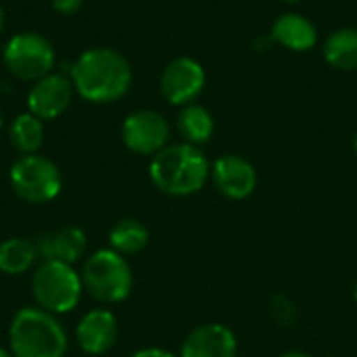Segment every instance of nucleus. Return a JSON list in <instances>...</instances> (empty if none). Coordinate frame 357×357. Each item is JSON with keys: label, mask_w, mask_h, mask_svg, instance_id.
Segmentation results:
<instances>
[{"label": "nucleus", "mask_w": 357, "mask_h": 357, "mask_svg": "<svg viewBox=\"0 0 357 357\" xmlns=\"http://www.w3.org/2000/svg\"><path fill=\"white\" fill-rule=\"evenodd\" d=\"M71 82L88 102H115L132 86V67L128 59L113 48H90L71 65Z\"/></svg>", "instance_id": "f257e3e1"}, {"label": "nucleus", "mask_w": 357, "mask_h": 357, "mask_svg": "<svg viewBox=\"0 0 357 357\" xmlns=\"http://www.w3.org/2000/svg\"><path fill=\"white\" fill-rule=\"evenodd\" d=\"M149 176L155 188L163 195L190 197L199 192L211 178V163L195 144H167L153 157Z\"/></svg>", "instance_id": "f03ea898"}, {"label": "nucleus", "mask_w": 357, "mask_h": 357, "mask_svg": "<svg viewBox=\"0 0 357 357\" xmlns=\"http://www.w3.org/2000/svg\"><path fill=\"white\" fill-rule=\"evenodd\" d=\"M8 345L13 357H65L69 341L52 314L40 307H21L10 320Z\"/></svg>", "instance_id": "7ed1b4c3"}, {"label": "nucleus", "mask_w": 357, "mask_h": 357, "mask_svg": "<svg viewBox=\"0 0 357 357\" xmlns=\"http://www.w3.org/2000/svg\"><path fill=\"white\" fill-rule=\"evenodd\" d=\"M79 276L84 291L105 305L126 301L134 287V274L128 259L113 249H98L86 257Z\"/></svg>", "instance_id": "20e7f679"}, {"label": "nucleus", "mask_w": 357, "mask_h": 357, "mask_svg": "<svg viewBox=\"0 0 357 357\" xmlns=\"http://www.w3.org/2000/svg\"><path fill=\"white\" fill-rule=\"evenodd\" d=\"M82 276L73 266L50 259L42 261L31 274V295L40 310L59 316L69 314L82 299Z\"/></svg>", "instance_id": "39448f33"}, {"label": "nucleus", "mask_w": 357, "mask_h": 357, "mask_svg": "<svg viewBox=\"0 0 357 357\" xmlns=\"http://www.w3.org/2000/svg\"><path fill=\"white\" fill-rule=\"evenodd\" d=\"M15 195L31 205H44L59 197L63 188V176L59 165L44 155H23L8 172Z\"/></svg>", "instance_id": "423d86ee"}, {"label": "nucleus", "mask_w": 357, "mask_h": 357, "mask_svg": "<svg viewBox=\"0 0 357 357\" xmlns=\"http://www.w3.org/2000/svg\"><path fill=\"white\" fill-rule=\"evenodd\" d=\"M2 63L17 79L38 82L50 73L54 65V48L42 33L21 31L6 42L2 50Z\"/></svg>", "instance_id": "0eeeda50"}, {"label": "nucleus", "mask_w": 357, "mask_h": 357, "mask_svg": "<svg viewBox=\"0 0 357 357\" xmlns=\"http://www.w3.org/2000/svg\"><path fill=\"white\" fill-rule=\"evenodd\" d=\"M123 144L136 155H157L167 146L169 123L167 119L151 109L134 111L126 117L121 126Z\"/></svg>", "instance_id": "6e6552de"}, {"label": "nucleus", "mask_w": 357, "mask_h": 357, "mask_svg": "<svg viewBox=\"0 0 357 357\" xmlns=\"http://www.w3.org/2000/svg\"><path fill=\"white\" fill-rule=\"evenodd\" d=\"M205 88V71L190 56L174 59L161 73V94L172 105H190Z\"/></svg>", "instance_id": "1a4fd4ad"}, {"label": "nucleus", "mask_w": 357, "mask_h": 357, "mask_svg": "<svg viewBox=\"0 0 357 357\" xmlns=\"http://www.w3.org/2000/svg\"><path fill=\"white\" fill-rule=\"evenodd\" d=\"M215 188L232 201H245L257 190V169L241 155H222L211 165Z\"/></svg>", "instance_id": "9d476101"}, {"label": "nucleus", "mask_w": 357, "mask_h": 357, "mask_svg": "<svg viewBox=\"0 0 357 357\" xmlns=\"http://www.w3.org/2000/svg\"><path fill=\"white\" fill-rule=\"evenodd\" d=\"M73 82L61 73H48L33 82L27 94L29 113L44 119H56L63 115L73 100Z\"/></svg>", "instance_id": "9b49d317"}, {"label": "nucleus", "mask_w": 357, "mask_h": 357, "mask_svg": "<svg viewBox=\"0 0 357 357\" xmlns=\"http://www.w3.org/2000/svg\"><path fill=\"white\" fill-rule=\"evenodd\" d=\"M236 335L218 322L197 326L180 347V357H236Z\"/></svg>", "instance_id": "f8f14e48"}, {"label": "nucleus", "mask_w": 357, "mask_h": 357, "mask_svg": "<svg viewBox=\"0 0 357 357\" xmlns=\"http://www.w3.org/2000/svg\"><path fill=\"white\" fill-rule=\"evenodd\" d=\"M117 337H119V324L109 310L88 312L75 328V341L79 349L88 356L109 354L115 347Z\"/></svg>", "instance_id": "ddd939ff"}, {"label": "nucleus", "mask_w": 357, "mask_h": 357, "mask_svg": "<svg viewBox=\"0 0 357 357\" xmlns=\"http://www.w3.org/2000/svg\"><path fill=\"white\" fill-rule=\"evenodd\" d=\"M272 38L289 50L305 52L316 46L318 31H316V25L307 17L299 13H284L274 21Z\"/></svg>", "instance_id": "4468645a"}, {"label": "nucleus", "mask_w": 357, "mask_h": 357, "mask_svg": "<svg viewBox=\"0 0 357 357\" xmlns=\"http://www.w3.org/2000/svg\"><path fill=\"white\" fill-rule=\"evenodd\" d=\"M176 126H178V132L182 134V138L195 146L209 142L213 136V130H215L211 113L205 107L195 105V102L182 107V111L176 117Z\"/></svg>", "instance_id": "2eb2a0df"}, {"label": "nucleus", "mask_w": 357, "mask_h": 357, "mask_svg": "<svg viewBox=\"0 0 357 357\" xmlns=\"http://www.w3.org/2000/svg\"><path fill=\"white\" fill-rule=\"evenodd\" d=\"M38 261L36 243L29 238H6L0 243V272L6 276H21Z\"/></svg>", "instance_id": "dca6fc26"}, {"label": "nucleus", "mask_w": 357, "mask_h": 357, "mask_svg": "<svg viewBox=\"0 0 357 357\" xmlns=\"http://www.w3.org/2000/svg\"><path fill=\"white\" fill-rule=\"evenodd\" d=\"M324 59L331 67L351 71L357 67V29H335L324 42Z\"/></svg>", "instance_id": "f3484780"}, {"label": "nucleus", "mask_w": 357, "mask_h": 357, "mask_svg": "<svg viewBox=\"0 0 357 357\" xmlns=\"http://www.w3.org/2000/svg\"><path fill=\"white\" fill-rule=\"evenodd\" d=\"M149 238H151L149 228L140 220H136V218H123V220H119L111 228V232H109V245H111V249L117 251L123 257L126 255H136V253L144 251L146 245H149Z\"/></svg>", "instance_id": "a211bd4d"}, {"label": "nucleus", "mask_w": 357, "mask_h": 357, "mask_svg": "<svg viewBox=\"0 0 357 357\" xmlns=\"http://www.w3.org/2000/svg\"><path fill=\"white\" fill-rule=\"evenodd\" d=\"M8 138L21 155H33L44 144V123L33 113H21L13 119Z\"/></svg>", "instance_id": "6ab92c4d"}, {"label": "nucleus", "mask_w": 357, "mask_h": 357, "mask_svg": "<svg viewBox=\"0 0 357 357\" xmlns=\"http://www.w3.org/2000/svg\"><path fill=\"white\" fill-rule=\"evenodd\" d=\"M50 243H52V259L69 266H73L84 257L88 245L86 232L75 226H65L56 230L54 234H50Z\"/></svg>", "instance_id": "aec40b11"}, {"label": "nucleus", "mask_w": 357, "mask_h": 357, "mask_svg": "<svg viewBox=\"0 0 357 357\" xmlns=\"http://www.w3.org/2000/svg\"><path fill=\"white\" fill-rule=\"evenodd\" d=\"M50 4L59 15H75L82 8L84 0H50Z\"/></svg>", "instance_id": "412c9836"}, {"label": "nucleus", "mask_w": 357, "mask_h": 357, "mask_svg": "<svg viewBox=\"0 0 357 357\" xmlns=\"http://www.w3.org/2000/svg\"><path fill=\"white\" fill-rule=\"evenodd\" d=\"M132 357H178L174 356L172 351H167V349H159V347H146V349H140V351H136Z\"/></svg>", "instance_id": "4be33fe9"}, {"label": "nucleus", "mask_w": 357, "mask_h": 357, "mask_svg": "<svg viewBox=\"0 0 357 357\" xmlns=\"http://www.w3.org/2000/svg\"><path fill=\"white\" fill-rule=\"evenodd\" d=\"M280 357H314L312 354H307V351H287V354H282Z\"/></svg>", "instance_id": "5701e85b"}, {"label": "nucleus", "mask_w": 357, "mask_h": 357, "mask_svg": "<svg viewBox=\"0 0 357 357\" xmlns=\"http://www.w3.org/2000/svg\"><path fill=\"white\" fill-rule=\"evenodd\" d=\"M4 23H6V17H4V8H2V4H0V33H2V29H4Z\"/></svg>", "instance_id": "b1692460"}, {"label": "nucleus", "mask_w": 357, "mask_h": 357, "mask_svg": "<svg viewBox=\"0 0 357 357\" xmlns=\"http://www.w3.org/2000/svg\"><path fill=\"white\" fill-rule=\"evenodd\" d=\"M0 357H13V354H10V351H6V349H2V347H0Z\"/></svg>", "instance_id": "393cba45"}, {"label": "nucleus", "mask_w": 357, "mask_h": 357, "mask_svg": "<svg viewBox=\"0 0 357 357\" xmlns=\"http://www.w3.org/2000/svg\"><path fill=\"white\" fill-rule=\"evenodd\" d=\"M354 299H356V303H357V282H356V287H354Z\"/></svg>", "instance_id": "a878e982"}, {"label": "nucleus", "mask_w": 357, "mask_h": 357, "mask_svg": "<svg viewBox=\"0 0 357 357\" xmlns=\"http://www.w3.org/2000/svg\"><path fill=\"white\" fill-rule=\"evenodd\" d=\"M354 151H356V157H357V134H356V140H354Z\"/></svg>", "instance_id": "bb28decb"}, {"label": "nucleus", "mask_w": 357, "mask_h": 357, "mask_svg": "<svg viewBox=\"0 0 357 357\" xmlns=\"http://www.w3.org/2000/svg\"><path fill=\"white\" fill-rule=\"evenodd\" d=\"M2 123H4V117H2V111H0V128H2Z\"/></svg>", "instance_id": "cd10ccee"}, {"label": "nucleus", "mask_w": 357, "mask_h": 357, "mask_svg": "<svg viewBox=\"0 0 357 357\" xmlns=\"http://www.w3.org/2000/svg\"><path fill=\"white\" fill-rule=\"evenodd\" d=\"M284 2H299V0H284Z\"/></svg>", "instance_id": "c85d7f7f"}]
</instances>
